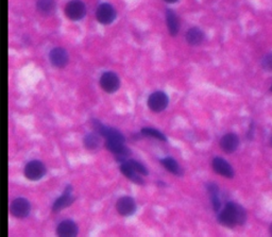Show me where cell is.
<instances>
[{"label": "cell", "instance_id": "11", "mask_svg": "<svg viewBox=\"0 0 272 237\" xmlns=\"http://www.w3.org/2000/svg\"><path fill=\"white\" fill-rule=\"evenodd\" d=\"M49 58H50V61L53 65L58 68L65 67L67 65L68 61H69L67 51L63 48H60V47L52 49L50 51Z\"/></svg>", "mask_w": 272, "mask_h": 237}, {"label": "cell", "instance_id": "24", "mask_svg": "<svg viewBox=\"0 0 272 237\" xmlns=\"http://www.w3.org/2000/svg\"><path fill=\"white\" fill-rule=\"evenodd\" d=\"M261 66L267 71H272V52L266 54L261 60Z\"/></svg>", "mask_w": 272, "mask_h": 237}, {"label": "cell", "instance_id": "25", "mask_svg": "<svg viewBox=\"0 0 272 237\" xmlns=\"http://www.w3.org/2000/svg\"><path fill=\"white\" fill-rule=\"evenodd\" d=\"M164 2H166L168 4H174L176 2V0H164Z\"/></svg>", "mask_w": 272, "mask_h": 237}, {"label": "cell", "instance_id": "10", "mask_svg": "<svg viewBox=\"0 0 272 237\" xmlns=\"http://www.w3.org/2000/svg\"><path fill=\"white\" fill-rule=\"evenodd\" d=\"M212 165L214 170L217 172L218 175L226 177L228 179H232L234 177V169L224 159L215 158L212 162Z\"/></svg>", "mask_w": 272, "mask_h": 237}, {"label": "cell", "instance_id": "9", "mask_svg": "<svg viewBox=\"0 0 272 237\" xmlns=\"http://www.w3.org/2000/svg\"><path fill=\"white\" fill-rule=\"evenodd\" d=\"M116 208L121 216H131L136 211V202L133 198L123 197L117 201Z\"/></svg>", "mask_w": 272, "mask_h": 237}, {"label": "cell", "instance_id": "19", "mask_svg": "<svg viewBox=\"0 0 272 237\" xmlns=\"http://www.w3.org/2000/svg\"><path fill=\"white\" fill-rule=\"evenodd\" d=\"M100 134L97 133H88L84 136L83 144L85 146V148L89 150H97L101 146V139Z\"/></svg>", "mask_w": 272, "mask_h": 237}, {"label": "cell", "instance_id": "12", "mask_svg": "<svg viewBox=\"0 0 272 237\" xmlns=\"http://www.w3.org/2000/svg\"><path fill=\"white\" fill-rule=\"evenodd\" d=\"M71 191H72L71 187L67 186L63 193V195L55 200V202L52 205L53 212L62 211V209L70 206L74 202V197L71 195Z\"/></svg>", "mask_w": 272, "mask_h": 237}, {"label": "cell", "instance_id": "21", "mask_svg": "<svg viewBox=\"0 0 272 237\" xmlns=\"http://www.w3.org/2000/svg\"><path fill=\"white\" fill-rule=\"evenodd\" d=\"M37 9L43 14H50L55 9V2L54 0H39Z\"/></svg>", "mask_w": 272, "mask_h": 237}, {"label": "cell", "instance_id": "8", "mask_svg": "<svg viewBox=\"0 0 272 237\" xmlns=\"http://www.w3.org/2000/svg\"><path fill=\"white\" fill-rule=\"evenodd\" d=\"M94 127H95L96 131L103 136V138H106L107 140H111V141H119L125 143V136L121 134L119 131H117L116 129H113V128H109L105 125H102L101 123L95 121L94 122Z\"/></svg>", "mask_w": 272, "mask_h": 237}, {"label": "cell", "instance_id": "17", "mask_svg": "<svg viewBox=\"0 0 272 237\" xmlns=\"http://www.w3.org/2000/svg\"><path fill=\"white\" fill-rule=\"evenodd\" d=\"M166 22H167V27H168V31L169 33L174 36L177 34L180 30V23L177 21V16L175 13L171 10H167L166 12Z\"/></svg>", "mask_w": 272, "mask_h": 237}, {"label": "cell", "instance_id": "23", "mask_svg": "<svg viewBox=\"0 0 272 237\" xmlns=\"http://www.w3.org/2000/svg\"><path fill=\"white\" fill-rule=\"evenodd\" d=\"M127 162L130 164L131 166L133 167V169H134V170H136V171L138 172L139 175L148 176V174H149V172H148V169H147V168H146V167L143 165L142 163H139V162H137V161H135V160H128Z\"/></svg>", "mask_w": 272, "mask_h": 237}, {"label": "cell", "instance_id": "27", "mask_svg": "<svg viewBox=\"0 0 272 237\" xmlns=\"http://www.w3.org/2000/svg\"><path fill=\"white\" fill-rule=\"evenodd\" d=\"M270 232H271V234H272V224L270 225Z\"/></svg>", "mask_w": 272, "mask_h": 237}, {"label": "cell", "instance_id": "5", "mask_svg": "<svg viewBox=\"0 0 272 237\" xmlns=\"http://www.w3.org/2000/svg\"><path fill=\"white\" fill-rule=\"evenodd\" d=\"M100 85L102 89H105L107 93L113 94L117 92L120 87L119 77L112 71L105 72L100 78Z\"/></svg>", "mask_w": 272, "mask_h": 237}, {"label": "cell", "instance_id": "15", "mask_svg": "<svg viewBox=\"0 0 272 237\" xmlns=\"http://www.w3.org/2000/svg\"><path fill=\"white\" fill-rule=\"evenodd\" d=\"M120 171H121V174H123L126 178H128L129 180L134 182V183L139 184V185L144 184V180L142 179V177H140V175L138 174V172L136 170H134L133 167L131 166L127 161L120 164Z\"/></svg>", "mask_w": 272, "mask_h": 237}, {"label": "cell", "instance_id": "28", "mask_svg": "<svg viewBox=\"0 0 272 237\" xmlns=\"http://www.w3.org/2000/svg\"><path fill=\"white\" fill-rule=\"evenodd\" d=\"M270 90H271V92H272V86H271V87H270Z\"/></svg>", "mask_w": 272, "mask_h": 237}, {"label": "cell", "instance_id": "1", "mask_svg": "<svg viewBox=\"0 0 272 237\" xmlns=\"http://www.w3.org/2000/svg\"><path fill=\"white\" fill-rule=\"evenodd\" d=\"M247 220V212L241 205L235 202H228L218 212V221L227 227L241 225Z\"/></svg>", "mask_w": 272, "mask_h": 237}, {"label": "cell", "instance_id": "18", "mask_svg": "<svg viewBox=\"0 0 272 237\" xmlns=\"http://www.w3.org/2000/svg\"><path fill=\"white\" fill-rule=\"evenodd\" d=\"M204 40V33L199 28H192L186 33V41L192 46L200 45Z\"/></svg>", "mask_w": 272, "mask_h": 237}, {"label": "cell", "instance_id": "22", "mask_svg": "<svg viewBox=\"0 0 272 237\" xmlns=\"http://www.w3.org/2000/svg\"><path fill=\"white\" fill-rule=\"evenodd\" d=\"M142 134L145 136H149V138H154L159 141L167 142V138L162 132L152 129V128H144V129H142Z\"/></svg>", "mask_w": 272, "mask_h": 237}, {"label": "cell", "instance_id": "7", "mask_svg": "<svg viewBox=\"0 0 272 237\" xmlns=\"http://www.w3.org/2000/svg\"><path fill=\"white\" fill-rule=\"evenodd\" d=\"M97 20L102 25H110L115 21L116 11L115 9L109 4H102L97 9Z\"/></svg>", "mask_w": 272, "mask_h": 237}, {"label": "cell", "instance_id": "3", "mask_svg": "<svg viewBox=\"0 0 272 237\" xmlns=\"http://www.w3.org/2000/svg\"><path fill=\"white\" fill-rule=\"evenodd\" d=\"M65 14L70 21H80L86 14L85 5L81 0H71L65 8Z\"/></svg>", "mask_w": 272, "mask_h": 237}, {"label": "cell", "instance_id": "26", "mask_svg": "<svg viewBox=\"0 0 272 237\" xmlns=\"http://www.w3.org/2000/svg\"><path fill=\"white\" fill-rule=\"evenodd\" d=\"M270 145L272 146V135H271V138H270Z\"/></svg>", "mask_w": 272, "mask_h": 237}, {"label": "cell", "instance_id": "16", "mask_svg": "<svg viewBox=\"0 0 272 237\" xmlns=\"http://www.w3.org/2000/svg\"><path fill=\"white\" fill-rule=\"evenodd\" d=\"M206 188H208V191L210 193L211 201H212L214 209L216 212H219L222 206L221 199L219 197V187L215 183H209V184H206Z\"/></svg>", "mask_w": 272, "mask_h": 237}, {"label": "cell", "instance_id": "20", "mask_svg": "<svg viewBox=\"0 0 272 237\" xmlns=\"http://www.w3.org/2000/svg\"><path fill=\"white\" fill-rule=\"evenodd\" d=\"M162 165L169 171L171 174L175 175V176H182L183 175V169L181 168V166L177 164V162L172 159V158H165L161 160Z\"/></svg>", "mask_w": 272, "mask_h": 237}, {"label": "cell", "instance_id": "2", "mask_svg": "<svg viewBox=\"0 0 272 237\" xmlns=\"http://www.w3.org/2000/svg\"><path fill=\"white\" fill-rule=\"evenodd\" d=\"M47 172L46 166L41 161H31L26 165L24 174L27 179H29L31 181H37L42 179Z\"/></svg>", "mask_w": 272, "mask_h": 237}, {"label": "cell", "instance_id": "4", "mask_svg": "<svg viewBox=\"0 0 272 237\" xmlns=\"http://www.w3.org/2000/svg\"><path fill=\"white\" fill-rule=\"evenodd\" d=\"M169 99L164 92H155L150 95L148 99V106L154 113L163 112L168 105Z\"/></svg>", "mask_w": 272, "mask_h": 237}, {"label": "cell", "instance_id": "6", "mask_svg": "<svg viewBox=\"0 0 272 237\" xmlns=\"http://www.w3.org/2000/svg\"><path fill=\"white\" fill-rule=\"evenodd\" d=\"M30 202L25 198H16L15 200H13L10 206L11 214L16 218H26L30 214Z\"/></svg>", "mask_w": 272, "mask_h": 237}, {"label": "cell", "instance_id": "13", "mask_svg": "<svg viewBox=\"0 0 272 237\" xmlns=\"http://www.w3.org/2000/svg\"><path fill=\"white\" fill-rule=\"evenodd\" d=\"M239 146V139L236 134L228 133L223 135L220 141V147L221 149L227 153L235 152Z\"/></svg>", "mask_w": 272, "mask_h": 237}, {"label": "cell", "instance_id": "14", "mask_svg": "<svg viewBox=\"0 0 272 237\" xmlns=\"http://www.w3.org/2000/svg\"><path fill=\"white\" fill-rule=\"evenodd\" d=\"M57 233L62 237L76 236L78 234V225L72 220H64L58 225Z\"/></svg>", "mask_w": 272, "mask_h": 237}]
</instances>
